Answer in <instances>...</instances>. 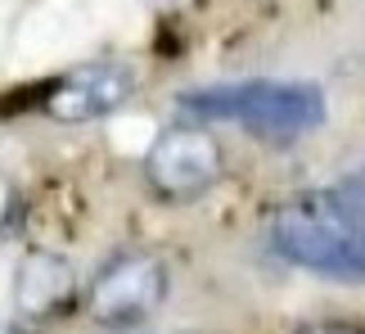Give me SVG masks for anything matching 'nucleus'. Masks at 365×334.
<instances>
[{
    "instance_id": "39448f33",
    "label": "nucleus",
    "mask_w": 365,
    "mask_h": 334,
    "mask_svg": "<svg viewBox=\"0 0 365 334\" xmlns=\"http://www.w3.org/2000/svg\"><path fill=\"white\" fill-rule=\"evenodd\" d=\"M135 95V73L118 59H95L63 73L46 91V113L59 122H95L108 118Z\"/></svg>"
},
{
    "instance_id": "0eeeda50",
    "label": "nucleus",
    "mask_w": 365,
    "mask_h": 334,
    "mask_svg": "<svg viewBox=\"0 0 365 334\" xmlns=\"http://www.w3.org/2000/svg\"><path fill=\"white\" fill-rule=\"evenodd\" d=\"M339 280H365V226L356 231L352 248H347V258H343V267H339Z\"/></svg>"
},
{
    "instance_id": "f03ea898",
    "label": "nucleus",
    "mask_w": 365,
    "mask_h": 334,
    "mask_svg": "<svg viewBox=\"0 0 365 334\" xmlns=\"http://www.w3.org/2000/svg\"><path fill=\"white\" fill-rule=\"evenodd\" d=\"M199 122H240L262 141H298L325 122V95L312 81H235L180 95Z\"/></svg>"
},
{
    "instance_id": "7ed1b4c3",
    "label": "nucleus",
    "mask_w": 365,
    "mask_h": 334,
    "mask_svg": "<svg viewBox=\"0 0 365 334\" xmlns=\"http://www.w3.org/2000/svg\"><path fill=\"white\" fill-rule=\"evenodd\" d=\"M163 298H167V262L158 253H145V248H126L95 271L86 289V312L91 321L108 330H126L158 312Z\"/></svg>"
},
{
    "instance_id": "6e6552de",
    "label": "nucleus",
    "mask_w": 365,
    "mask_h": 334,
    "mask_svg": "<svg viewBox=\"0 0 365 334\" xmlns=\"http://www.w3.org/2000/svg\"><path fill=\"white\" fill-rule=\"evenodd\" d=\"M302 334H361V330H352V325H307Z\"/></svg>"
},
{
    "instance_id": "20e7f679",
    "label": "nucleus",
    "mask_w": 365,
    "mask_h": 334,
    "mask_svg": "<svg viewBox=\"0 0 365 334\" xmlns=\"http://www.w3.org/2000/svg\"><path fill=\"white\" fill-rule=\"evenodd\" d=\"M221 167H226L221 141L203 122L163 131L145 154V176L163 199H194V194L212 190L221 181Z\"/></svg>"
},
{
    "instance_id": "423d86ee",
    "label": "nucleus",
    "mask_w": 365,
    "mask_h": 334,
    "mask_svg": "<svg viewBox=\"0 0 365 334\" xmlns=\"http://www.w3.org/2000/svg\"><path fill=\"white\" fill-rule=\"evenodd\" d=\"M73 294H77V275L68 267V258L50 253V248L23 253L19 275H14V303H19L23 316H32V321L63 316L73 308Z\"/></svg>"
},
{
    "instance_id": "f257e3e1",
    "label": "nucleus",
    "mask_w": 365,
    "mask_h": 334,
    "mask_svg": "<svg viewBox=\"0 0 365 334\" xmlns=\"http://www.w3.org/2000/svg\"><path fill=\"white\" fill-rule=\"evenodd\" d=\"M361 226H365V172H352L279 208L271 217V248L307 271L339 275Z\"/></svg>"
},
{
    "instance_id": "1a4fd4ad",
    "label": "nucleus",
    "mask_w": 365,
    "mask_h": 334,
    "mask_svg": "<svg viewBox=\"0 0 365 334\" xmlns=\"http://www.w3.org/2000/svg\"><path fill=\"white\" fill-rule=\"evenodd\" d=\"M153 9H180V5H190V0H149Z\"/></svg>"
},
{
    "instance_id": "9d476101",
    "label": "nucleus",
    "mask_w": 365,
    "mask_h": 334,
    "mask_svg": "<svg viewBox=\"0 0 365 334\" xmlns=\"http://www.w3.org/2000/svg\"><path fill=\"white\" fill-rule=\"evenodd\" d=\"M0 334H23L19 325H9V321H0Z\"/></svg>"
}]
</instances>
